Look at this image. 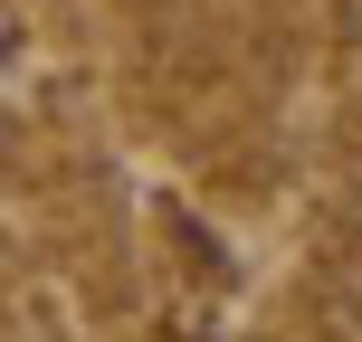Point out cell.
<instances>
[{
    "mask_svg": "<svg viewBox=\"0 0 362 342\" xmlns=\"http://www.w3.org/2000/svg\"><path fill=\"white\" fill-rule=\"evenodd\" d=\"M334 314H344V324L362 333V238L344 248V267H334Z\"/></svg>",
    "mask_w": 362,
    "mask_h": 342,
    "instance_id": "6da1fadb",
    "label": "cell"
}]
</instances>
